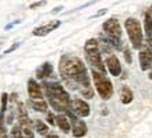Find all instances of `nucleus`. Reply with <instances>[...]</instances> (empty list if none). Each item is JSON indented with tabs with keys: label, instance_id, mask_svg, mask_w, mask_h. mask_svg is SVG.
<instances>
[{
	"label": "nucleus",
	"instance_id": "1",
	"mask_svg": "<svg viewBox=\"0 0 152 138\" xmlns=\"http://www.w3.org/2000/svg\"><path fill=\"white\" fill-rule=\"evenodd\" d=\"M59 70L63 81L71 89H84L91 87L87 67L84 66L83 60L77 56L64 55L60 59Z\"/></svg>",
	"mask_w": 152,
	"mask_h": 138
},
{
	"label": "nucleus",
	"instance_id": "2",
	"mask_svg": "<svg viewBox=\"0 0 152 138\" xmlns=\"http://www.w3.org/2000/svg\"><path fill=\"white\" fill-rule=\"evenodd\" d=\"M42 88L45 89L48 99L50 102L52 107L56 112H67L71 109V99L69 92L57 83H43Z\"/></svg>",
	"mask_w": 152,
	"mask_h": 138
},
{
	"label": "nucleus",
	"instance_id": "3",
	"mask_svg": "<svg viewBox=\"0 0 152 138\" xmlns=\"http://www.w3.org/2000/svg\"><path fill=\"white\" fill-rule=\"evenodd\" d=\"M85 57L87 61L92 66V70L98 71L101 74L106 73V67L102 61V56H101V50H99V42L96 39H88L85 42Z\"/></svg>",
	"mask_w": 152,
	"mask_h": 138
},
{
	"label": "nucleus",
	"instance_id": "4",
	"mask_svg": "<svg viewBox=\"0 0 152 138\" xmlns=\"http://www.w3.org/2000/svg\"><path fill=\"white\" fill-rule=\"evenodd\" d=\"M124 27H126V31H127V35H129L133 47L140 50L141 45L144 43V34H142V28H141L140 21L137 18L130 17V18L126 20Z\"/></svg>",
	"mask_w": 152,
	"mask_h": 138
},
{
	"label": "nucleus",
	"instance_id": "5",
	"mask_svg": "<svg viewBox=\"0 0 152 138\" xmlns=\"http://www.w3.org/2000/svg\"><path fill=\"white\" fill-rule=\"evenodd\" d=\"M92 78H94V83H95V88H96L98 93L102 99H110L112 95H113V85H112L110 80L106 77L105 74H101L92 70Z\"/></svg>",
	"mask_w": 152,
	"mask_h": 138
},
{
	"label": "nucleus",
	"instance_id": "6",
	"mask_svg": "<svg viewBox=\"0 0 152 138\" xmlns=\"http://www.w3.org/2000/svg\"><path fill=\"white\" fill-rule=\"evenodd\" d=\"M138 60L142 71H147V70H149L152 67V46L148 45L147 42L142 43L141 47H140Z\"/></svg>",
	"mask_w": 152,
	"mask_h": 138
},
{
	"label": "nucleus",
	"instance_id": "7",
	"mask_svg": "<svg viewBox=\"0 0 152 138\" xmlns=\"http://www.w3.org/2000/svg\"><path fill=\"white\" fill-rule=\"evenodd\" d=\"M67 115H69V119H70V126H73V135L75 138L84 137L88 133V127L85 124V121L78 119L77 116L74 115V113H71L70 110L67 112Z\"/></svg>",
	"mask_w": 152,
	"mask_h": 138
},
{
	"label": "nucleus",
	"instance_id": "8",
	"mask_svg": "<svg viewBox=\"0 0 152 138\" xmlns=\"http://www.w3.org/2000/svg\"><path fill=\"white\" fill-rule=\"evenodd\" d=\"M71 107H73L74 113L77 116H80V117H88L89 113H91L89 105L85 101H83V99H78V98L71 102Z\"/></svg>",
	"mask_w": 152,
	"mask_h": 138
},
{
	"label": "nucleus",
	"instance_id": "9",
	"mask_svg": "<svg viewBox=\"0 0 152 138\" xmlns=\"http://www.w3.org/2000/svg\"><path fill=\"white\" fill-rule=\"evenodd\" d=\"M60 24H61V21H59V20L49 21V23L43 24V25H41V27L35 28V29H34V35H35V37H45V35H48V34H50L52 31L57 29V28L60 27Z\"/></svg>",
	"mask_w": 152,
	"mask_h": 138
},
{
	"label": "nucleus",
	"instance_id": "10",
	"mask_svg": "<svg viewBox=\"0 0 152 138\" xmlns=\"http://www.w3.org/2000/svg\"><path fill=\"white\" fill-rule=\"evenodd\" d=\"M28 95L31 98V101H43L42 87L34 78L28 81Z\"/></svg>",
	"mask_w": 152,
	"mask_h": 138
},
{
	"label": "nucleus",
	"instance_id": "11",
	"mask_svg": "<svg viewBox=\"0 0 152 138\" xmlns=\"http://www.w3.org/2000/svg\"><path fill=\"white\" fill-rule=\"evenodd\" d=\"M106 66H107V70L109 73L113 75V77H119L121 74V66H120V61L117 59V56L110 55L107 59H106Z\"/></svg>",
	"mask_w": 152,
	"mask_h": 138
},
{
	"label": "nucleus",
	"instance_id": "12",
	"mask_svg": "<svg viewBox=\"0 0 152 138\" xmlns=\"http://www.w3.org/2000/svg\"><path fill=\"white\" fill-rule=\"evenodd\" d=\"M144 29H145L147 43L152 46V17L149 14V11L144 13Z\"/></svg>",
	"mask_w": 152,
	"mask_h": 138
},
{
	"label": "nucleus",
	"instance_id": "13",
	"mask_svg": "<svg viewBox=\"0 0 152 138\" xmlns=\"http://www.w3.org/2000/svg\"><path fill=\"white\" fill-rule=\"evenodd\" d=\"M52 73H53V66L50 63H43L37 71V78L45 80L48 77H50Z\"/></svg>",
	"mask_w": 152,
	"mask_h": 138
},
{
	"label": "nucleus",
	"instance_id": "14",
	"mask_svg": "<svg viewBox=\"0 0 152 138\" xmlns=\"http://www.w3.org/2000/svg\"><path fill=\"white\" fill-rule=\"evenodd\" d=\"M120 99H121V103H124V105L131 103L133 99H134L133 91H131L129 87H123L121 88V91H120Z\"/></svg>",
	"mask_w": 152,
	"mask_h": 138
},
{
	"label": "nucleus",
	"instance_id": "15",
	"mask_svg": "<svg viewBox=\"0 0 152 138\" xmlns=\"http://www.w3.org/2000/svg\"><path fill=\"white\" fill-rule=\"evenodd\" d=\"M55 121H56V124L59 126V129L61 130V131H64V133H69L70 130H71V126H70V121H69V119L66 117V116H57L55 119Z\"/></svg>",
	"mask_w": 152,
	"mask_h": 138
},
{
	"label": "nucleus",
	"instance_id": "16",
	"mask_svg": "<svg viewBox=\"0 0 152 138\" xmlns=\"http://www.w3.org/2000/svg\"><path fill=\"white\" fill-rule=\"evenodd\" d=\"M31 106L37 112H42V113L48 112V103L45 101H31Z\"/></svg>",
	"mask_w": 152,
	"mask_h": 138
},
{
	"label": "nucleus",
	"instance_id": "17",
	"mask_svg": "<svg viewBox=\"0 0 152 138\" xmlns=\"http://www.w3.org/2000/svg\"><path fill=\"white\" fill-rule=\"evenodd\" d=\"M34 126H35V130H37V133L42 134V135H45V134L48 133V126L46 123H43L42 120H35V123H34Z\"/></svg>",
	"mask_w": 152,
	"mask_h": 138
},
{
	"label": "nucleus",
	"instance_id": "18",
	"mask_svg": "<svg viewBox=\"0 0 152 138\" xmlns=\"http://www.w3.org/2000/svg\"><path fill=\"white\" fill-rule=\"evenodd\" d=\"M0 138H7V130H6L4 117L1 112H0Z\"/></svg>",
	"mask_w": 152,
	"mask_h": 138
},
{
	"label": "nucleus",
	"instance_id": "19",
	"mask_svg": "<svg viewBox=\"0 0 152 138\" xmlns=\"http://www.w3.org/2000/svg\"><path fill=\"white\" fill-rule=\"evenodd\" d=\"M81 95H83L85 99H92V96H94L92 88L89 87V88H84V89H81Z\"/></svg>",
	"mask_w": 152,
	"mask_h": 138
},
{
	"label": "nucleus",
	"instance_id": "20",
	"mask_svg": "<svg viewBox=\"0 0 152 138\" xmlns=\"http://www.w3.org/2000/svg\"><path fill=\"white\" fill-rule=\"evenodd\" d=\"M7 101H9V95H7V93H1V107H0V112H1V113H4L6 112Z\"/></svg>",
	"mask_w": 152,
	"mask_h": 138
},
{
	"label": "nucleus",
	"instance_id": "21",
	"mask_svg": "<svg viewBox=\"0 0 152 138\" xmlns=\"http://www.w3.org/2000/svg\"><path fill=\"white\" fill-rule=\"evenodd\" d=\"M20 138H34L31 129H21V137Z\"/></svg>",
	"mask_w": 152,
	"mask_h": 138
},
{
	"label": "nucleus",
	"instance_id": "22",
	"mask_svg": "<svg viewBox=\"0 0 152 138\" xmlns=\"http://www.w3.org/2000/svg\"><path fill=\"white\" fill-rule=\"evenodd\" d=\"M11 137L13 138H20L21 137V127L20 126H14L11 130Z\"/></svg>",
	"mask_w": 152,
	"mask_h": 138
},
{
	"label": "nucleus",
	"instance_id": "23",
	"mask_svg": "<svg viewBox=\"0 0 152 138\" xmlns=\"http://www.w3.org/2000/svg\"><path fill=\"white\" fill-rule=\"evenodd\" d=\"M20 46V43H14L13 46H10L9 49H7V50H4V55H9V53H11V52H14L15 50V49H17V47H18Z\"/></svg>",
	"mask_w": 152,
	"mask_h": 138
},
{
	"label": "nucleus",
	"instance_id": "24",
	"mask_svg": "<svg viewBox=\"0 0 152 138\" xmlns=\"http://www.w3.org/2000/svg\"><path fill=\"white\" fill-rule=\"evenodd\" d=\"M124 59L127 63H131V53H130L129 49H126L124 50Z\"/></svg>",
	"mask_w": 152,
	"mask_h": 138
},
{
	"label": "nucleus",
	"instance_id": "25",
	"mask_svg": "<svg viewBox=\"0 0 152 138\" xmlns=\"http://www.w3.org/2000/svg\"><path fill=\"white\" fill-rule=\"evenodd\" d=\"M48 121H49V124H50V126H55L56 124L55 116L52 115V113H48Z\"/></svg>",
	"mask_w": 152,
	"mask_h": 138
},
{
	"label": "nucleus",
	"instance_id": "26",
	"mask_svg": "<svg viewBox=\"0 0 152 138\" xmlns=\"http://www.w3.org/2000/svg\"><path fill=\"white\" fill-rule=\"evenodd\" d=\"M43 4H46V3H45V1H37V3H32L29 7H31V9H35V7H41V6H43Z\"/></svg>",
	"mask_w": 152,
	"mask_h": 138
},
{
	"label": "nucleus",
	"instance_id": "27",
	"mask_svg": "<svg viewBox=\"0 0 152 138\" xmlns=\"http://www.w3.org/2000/svg\"><path fill=\"white\" fill-rule=\"evenodd\" d=\"M46 138H59L56 134H49V135H46Z\"/></svg>",
	"mask_w": 152,
	"mask_h": 138
},
{
	"label": "nucleus",
	"instance_id": "28",
	"mask_svg": "<svg viewBox=\"0 0 152 138\" xmlns=\"http://www.w3.org/2000/svg\"><path fill=\"white\" fill-rule=\"evenodd\" d=\"M148 78L149 80H152V67L149 69V74H148Z\"/></svg>",
	"mask_w": 152,
	"mask_h": 138
},
{
	"label": "nucleus",
	"instance_id": "29",
	"mask_svg": "<svg viewBox=\"0 0 152 138\" xmlns=\"http://www.w3.org/2000/svg\"><path fill=\"white\" fill-rule=\"evenodd\" d=\"M148 11H149V14H151V17H152V7H151L149 10H148Z\"/></svg>",
	"mask_w": 152,
	"mask_h": 138
},
{
	"label": "nucleus",
	"instance_id": "30",
	"mask_svg": "<svg viewBox=\"0 0 152 138\" xmlns=\"http://www.w3.org/2000/svg\"><path fill=\"white\" fill-rule=\"evenodd\" d=\"M3 41H4V39H3V38H0V43H1V42H3Z\"/></svg>",
	"mask_w": 152,
	"mask_h": 138
}]
</instances>
